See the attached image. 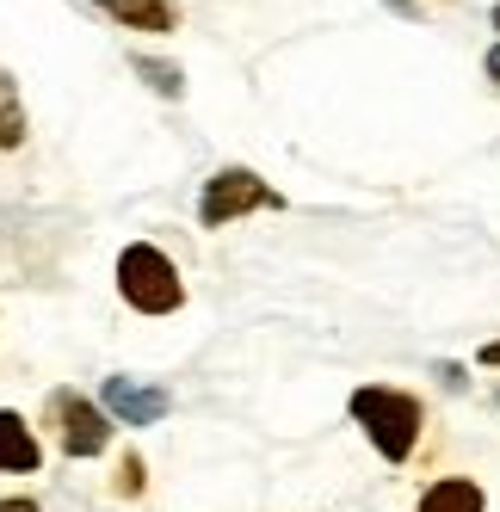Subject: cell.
<instances>
[{
    "mask_svg": "<svg viewBox=\"0 0 500 512\" xmlns=\"http://www.w3.org/2000/svg\"><path fill=\"white\" fill-rule=\"evenodd\" d=\"M352 420L365 426V438L389 463H408L414 445H420V426H426L420 401L402 395V389H359V395H352Z\"/></svg>",
    "mask_w": 500,
    "mask_h": 512,
    "instance_id": "6da1fadb",
    "label": "cell"
},
{
    "mask_svg": "<svg viewBox=\"0 0 500 512\" xmlns=\"http://www.w3.org/2000/svg\"><path fill=\"white\" fill-rule=\"evenodd\" d=\"M118 297H124L130 309H142V315H173V309L186 303L180 266H173L161 247L130 241V247L118 253Z\"/></svg>",
    "mask_w": 500,
    "mask_h": 512,
    "instance_id": "7a4b0ae2",
    "label": "cell"
},
{
    "mask_svg": "<svg viewBox=\"0 0 500 512\" xmlns=\"http://www.w3.org/2000/svg\"><path fill=\"white\" fill-rule=\"evenodd\" d=\"M284 198L266 186L260 173H247V167H217L204 179V198H198V223L204 229H229V223H241L247 210H278Z\"/></svg>",
    "mask_w": 500,
    "mask_h": 512,
    "instance_id": "3957f363",
    "label": "cell"
},
{
    "mask_svg": "<svg viewBox=\"0 0 500 512\" xmlns=\"http://www.w3.org/2000/svg\"><path fill=\"white\" fill-rule=\"evenodd\" d=\"M50 408H56V420H62V451H68V457H99L105 445H112V426H105V414L93 408V401H81V395L62 389Z\"/></svg>",
    "mask_w": 500,
    "mask_h": 512,
    "instance_id": "277c9868",
    "label": "cell"
},
{
    "mask_svg": "<svg viewBox=\"0 0 500 512\" xmlns=\"http://www.w3.org/2000/svg\"><path fill=\"white\" fill-rule=\"evenodd\" d=\"M105 408H112V420H124V426H155L173 401H167V389H149L136 377H105Z\"/></svg>",
    "mask_w": 500,
    "mask_h": 512,
    "instance_id": "5b68a950",
    "label": "cell"
},
{
    "mask_svg": "<svg viewBox=\"0 0 500 512\" xmlns=\"http://www.w3.org/2000/svg\"><path fill=\"white\" fill-rule=\"evenodd\" d=\"M99 13H112L124 31H173L180 25V13H173V0H99Z\"/></svg>",
    "mask_w": 500,
    "mask_h": 512,
    "instance_id": "8992f818",
    "label": "cell"
},
{
    "mask_svg": "<svg viewBox=\"0 0 500 512\" xmlns=\"http://www.w3.org/2000/svg\"><path fill=\"white\" fill-rule=\"evenodd\" d=\"M38 463H44V451H38V438H31V426L0 408V469H7V475H31Z\"/></svg>",
    "mask_w": 500,
    "mask_h": 512,
    "instance_id": "52a82bcc",
    "label": "cell"
},
{
    "mask_svg": "<svg viewBox=\"0 0 500 512\" xmlns=\"http://www.w3.org/2000/svg\"><path fill=\"white\" fill-rule=\"evenodd\" d=\"M420 512H482V488L463 482V475H445L420 494Z\"/></svg>",
    "mask_w": 500,
    "mask_h": 512,
    "instance_id": "ba28073f",
    "label": "cell"
},
{
    "mask_svg": "<svg viewBox=\"0 0 500 512\" xmlns=\"http://www.w3.org/2000/svg\"><path fill=\"white\" fill-rule=\"evenodd\" d=\"M19 142H25V105H19L13 75L0 68V149H19Z\"/></svg>",
    "mask_w": 500,
    "mask_h": 512,
    "instance_id": "9c48e42d",
    "label": "cell"
},
{
    "mask_svg": "<svg viewBox=\"0 0 500 512\" xmlns=\"http://www.w3.org/2000/svg\"><path fill=\"white\" fill-rule=\"evenodd\" d=\"M130 68H136V75L149 81V87H155L161 99H180V93H186V75H180V68H173V62H155V56H136Z\"/></svg>",
    "mask_w": 500,
    "mask_h": 512,
    "instance_id": "30bf717a",
    "label": "cell"
},
{
    "mask_svg": "<svg viewBox=\"0 0 500 512\" xmlns=\"http://www.w3.org/2000/svg\"><path fill=\"white\" fill-rule=\"evenodd\" d=\"M118 488H130V494H136V488H142V463H136V457H130V463H124V475H118Z\"/></svg>",
    "mask_w": 500,
    "mask_h": 512,
    "instance_id": "8fae6325",
    "label": "cell"
},
{
    "mask_svg": "<svg viewBox=\"0 0 500 512\" xmlns=\"http://www.w3.org/2000/svg\"><path fill=\"white\" fill-rule=\"evenodd\" d=\"M0 512H38L31 500H0Z\"/></svg>",
    "mask_w": 500,
    "mask_h": 512,
    "instance_id": "7c38bea8",
    "label": "cell"
},
{
    "mask_svg": "<svg viewBox=\"0 0 500 512\" xmlns=\"http://www.w3.org/2000/svg\"><path fill=\"white\" fill-rule=\"evenodd\" d=\"M482 364H500V340H488V346H482Z\"/></svg>",
    "mask_w": 500,
    "mask_h": 512,
    "instance_id": "4fadbf2b",
    "label": "cell"
},
{
    "mask_svg": "<svg viewBox=\"0 0 500 512\" xmlns=\"http://www.w3.org/2000/svg\"><path fill=\"white\" fill-rule=\"evenodd\" d=\"M389 7H396V13H408V19H420V7H414V0H389Z\"/></svg>",
    "mask_w": 500,
    "mask_h": 512,
    "instance_id": "5bb4252c",
    "label": "cell"
},
{
    "mask_svg": "<svg viewBox=\"0 0 500 512\" xmlns=\"http://www.w3.org/2000/svg\"><path fill=\"white\" fill-rule=\"evenodd\" d=\"M488 75H494V81H500V44H494V50H488Z\"/></svg>",
    "mask_w": 500,
    "mask_h": 512,
    "instance_id": "9a60e30c",
    "label": "cell"
},
{
    "mask_svg": "<svg viewBox=\"0 0 500 512\" xmlns=\"http://www.w3.org/2000/svg\"><path fill=\"white\" fill-rule=\"evenodd\" d=\"M488 19H494V31H500V7H494V13H488Z\"/></svg>",
    "mask_w": 500,
    "mask_h": 512,
    "instance_id": "2e32d148",
    "label": "cell"
}]
</instances>
